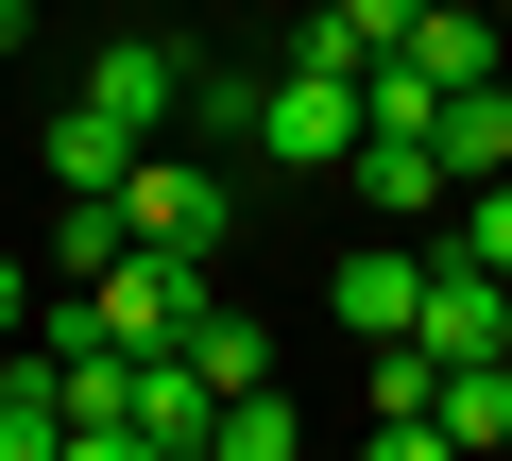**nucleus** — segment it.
Instances as JSON below:
<instances>
[{
	"instance_id": "obj_5",
	"label": "nucleus",
	"mask_w": 512,
	"mask_h": 461,
	"mask_svg": "<svg viewBox=\"0 0 512 461\" xmlns=\"http://www.w3.org/2000/svg\"><path fill=\"white\" fill-rule=\"evenodd\" d=\"M325 308H342V342H410V308H427V257H410V240H359V257L325 274Z\"/></svg>"
},
{
	"instance_id": "obj_7",
	"label": "nucleus",
	"mask_w": 512,
	"mask_h": 461,
	"mask_svg": "<svg viewBox=\"0 0 512 461\" xmlns=\"http://www.w3.org/2000/svg\"><path fill=\"white\" fill-rule=\"evenodd\" d=\"M393 52H410V69H427V86H444V103H461V86H495V69H512V35H495V18H478V0H427V18H410V35H393Z\"/></svg>"
},
{
	"instance_id": "obj_2",
	"label": "nucleus",
	"mask_w": 512,
	"mask_h": 461,
	"mask_svg": "<svg viewBox=\"0 0 512 461\" xmlns=\"http://www.w3.org/2000/svg\"><path fill=\"white\" fill-rule=\"evenodd\" d=\"M120 222H137L154 257H222V222H239V188H222L205 154H137V171H120Z\"/></svg>"
},
{
	"instance_id": "obj_14",
	"label": "nucleus",
	"mask_w": 512,
	"mask_h": 461,
	"mask_svg": "<svg viewBox=\"0 0 512 461\" xmlns=\"http://www.w3.org/2000/svg\"><path fill=\"white\" fill-rule=\"evenodd\" d=\"M18 325H35V274H18V257H0V342H18Z\"/></svg>"
},
{
	"instance_id": "obj_11",
	"label": "nucleus",
	"mask_w": 512,
	"mask_h": 461,
	"mask_svg": "<svg viewBox=\"0 0 512 461\" xmlns=\"http://www.w3.org/2000/svg\"><path fill=\"white\" fill-rule=\"evenodd\" d=\"M444 171H461V188H478V171H512V69L444 103Z\"/></svg>"
},
{
	"instance_id": "obj_9",
	"label": "nucleus",
	"mask_w": 512,
	"mask_h": 461,
	"mask_svg": "<svg viewBox=\"0 0 512 461\" xmlns=\"http://www.w3.org/2000/svg\"><path fill=\"white\" fill-rule=\"evenodd\" d=\"M188 359H205V393H256V376H274V325H256L239 291H205L188 308Z\"/></svg>"
},
{
	"instance_id": "obj_6",
	"label": "nucleus",
	"mask_w": 512,
	"mask_h": 461,
	"mask_svg": "<svg viewBox=\"0 0 512 461\" xmlns=\"http://www.w3.org/2000/svg\"><path fill=\"white\" fill-rule=\"evenodd\" d=\"M0 461H69V376H52L35 325L0 342Z\"/></svg>"
},
{
	"instance_id": "obj_1",
	"label": "nucleus",
	"mask_w": 512,
	"mask_h": 461,
	"mask_svg": "<svg viewBox=\"0 0 512 461\" xmlns=\"http://www.w3.org/2000/svg\"><path fill=\"white\" fill-rule=\"evenodd\" d=\"M274 171H342L359 154V69H325V52H291L274 86H256V120H239Z\"/></svg>"
},
{
	"instance_id": "obj_13",
	"label": "nucleus",
	"mask_w": 512,
	"mask_h": 461,
	"mask_svg": "<svg viewBox=\"0 0 512 461\" xmlns=\"http://www.w3.org/2000/svg\"><path fill=\"white\" fill-rule=\"evenodd\" d=\"M444 257H478V274H512V171H478V188H444Z\"/></svg>"
},
{
	"instance_id": "obj_12",
	"label": "nucleus",
	"mask_w": 512,
	"mask_h": 461,
	"mask_svg": "<svg viewBox=\"0 0 512 461\" xmlns=\"http://www.w3.org/2000/svg\"><path fill=\"white\" fill-rule=\"evenodd\" d=\"M444 444H512V342L495 359H444Z\"/></svg>"
},
{
	"instance_id": "obj_3",
	"label": "nucleus",
	"mask_w": 512,
	"mask_h": 461,
	"mask_svg": "<svg viewBox=\"0 0 512 461\" xmlns=\"http://www.w3.org/2000/svg\"><path fill=\"white\" fill-rule=\"evenodd\" d=\"M410 342H427V359H495V342H512V274H478V257L427 240V308H410Z\"/></svg>"
},
{
	"instance_id": "obj_4",
	"label": "nucleus",
	"mask_w": 512,
	"mask_h": 461,
	"mask_svg": "<svg viewBox=\"0 0 512 461\" xmlns=\"http://www.w3.org/2000/svg\"><path fill=\"white\" fill-rule=\"evenodd\" d=\"M342 171H359V205H376V222H444V188H461V171H444V137H393V120H359V154H342Z\"/></svg>"
},
{
	"instance_id": "obj_10",
	"label": "nucleus",
	"mask_w": 512,
	"mask_h": 461,
	"mask_svg": "<svg viewBox=\"0 0 512 461\" xmlns=\"http://www.w3.org/2000/svg\"><path fill=\"white\" fill-rule=\"evenodd\" d=\"M308 444V410L274 393V376H256V393H222V427H205V461H291Z\"/></svg>"
},
{
	"instance_id": "obj_8",
	"label": "nucleus",
	"mask_w": 512,
	"mask_h": 461,
	"mask_svg": "<svg viewBox=\"0 0 512 461\" xmlns=\"http://www.w3.org/2000/svg\"><path fill=\"white\" fill-rule=\"evenodd\" d=\"M410 18H427V0H308V18H291V52H325V69H376Z\"/></svg>"
}]
</instances>
